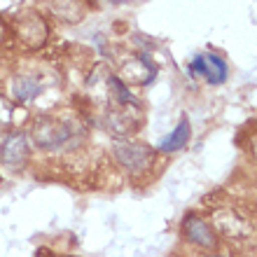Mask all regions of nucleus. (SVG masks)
Returning <instances> with one entry per match:
<instances>
[{
	"mask_svg": "<svg viewBox=\"0 0 257 257\" xmlns=\"http://www.w3.org/2000/svg\"><path fill=\"white\" fill-rule=\"evenodd\" d=\"M40 89L42 87H38V82H33V80H21V82H17L14 91H17V98H19V101H31L35 94H40Z\"/></svg>",
	"mask_w": 257,
	"mask_h": 257,
	"instance_id": "obj_7",
	"label": "nucleus"
},
{
	"mask_svg": "<svg viewBox=\"0 0 257 257\" xmlns=\"http://www.w3.org/2000/svg\"><path fill=\"white\" fill-rule=\"evenodd\" d=\"M115 157L119 159L124 169L134 171V173H141L152 164V157L155 152L143 145V143H134V141H117L115 143Z\"/></svg>",
	"mask_w": 257,
	"mask_h": 257,
	"instance_id": "obj_1",
	"label": "nucleus"
},
{
	"mask_svg": "<svg viewBox=\"0 0 257 257\" xmlns=\"http://www.w3.org/2000/svg\"><path fill=\"white\" fill-rule=\"evenodd\" d=\"M183 231H185V236L190 238V241L203 245V248H213V245H215V234H213V229L203 222L201 217L190 215L187 220H185V224H183Z\"/></svg>",
	"mask_w": 257,
	"mask_h": 257,
	"instance_id": "obj_5",
	"label": "nucleus"
},
{
	"mask_svg": "<svg viewBox=\"0 0 257 257\" xmlns=\"http://www.w3.org/2000/svg\"><path fill=\"white\" fill-rule=\"evenodd\" d=\"M35 143L45 150H59L63 148V143L73 141V128L66 122H54V119H42L35 124L33 128Z\"/></svg>",
	"mask_w": 257,
	"mask_h": 257,
	"instance_id": "obj_2",
	"label": "nucleus"
},
{
	"mask_svg": "<svg viewBox=\"0 0 257 257\" xmlns=\"http://www.w3.org/2000/svg\"><path fill=\"white\" fill-rule=\"evenodd\" d=\"M185 143H190V122L183 119V122L176 126V131L171 136H166L162 143H159V150L162 152H176V150L185 148Z\"/></svg>",
	"mask_w": 257,
	"mask_h": 257,
	"instance_id": "obj_6",
	"label": "nucleus"
},
{
	"mask_svg": "<svg viewBox=\"0 0 257 257\" xmlns=\"http://www.w3.org/2000/svg\"><path fill=\"white\" fill-rule=\"evenodd\" d=\"M28 157V141L24 134L7 136L5 145H3V164L10 169H19Z\"/></svg>",
	"mask_w": 257,
	"mask_h": 257,
	"instance_id": "obj_4",
	"label": "nucleus"
},
{
	"mask_svg": "<svg viewBox=\"0 0 257 257\" xmlns=\"http://www.w3.org/2000/svg\"><path fill=\"white\" fill-rule=\"evenodd\" d=\"M190 70L194 75L206 77V82H210V84H220V82L227 80V63H224L220 56H215V54H199V56H194Z\"/></svg>",
	"mask_w": 257,
	"mask_h": 257,
	"instance_id": "obj_3",
	"label": "nucleus"
}]
</instances>
